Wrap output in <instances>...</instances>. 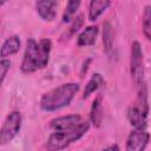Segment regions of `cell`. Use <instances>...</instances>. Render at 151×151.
I'll return each instance as SVG.
<instances>
[{
  "instance_id": "6da1fadb",
  "label": "cell",
  "mask_w": 151,
  "mask_h": 151,
  "mask_svg": "<svg viewBox=\"0 0 151 151\" xmlns=\"http://www.w3.org/2000/svg\"><path fill=\"white\" fill-rule=\"evenodd\" d=\"M51 48L52 42L50 39H41L39 42L29 39L21 61V71L24 73H32L47 66Z\"/></svg>"
},
{
  "instance_id": "7a4b0ae2",
  "label": "cell",
  "mask_w": 151,
  "mask_h": 151,
  "mask_svg": "<svg viewBox=\"0 0 151 151\" xmlns=\"http://www.w3.org/2000/svg\"><path fill=\"white\" fill-rule=\"evenodd\" d=\"M79 91V84L77 83H66L61 84L48 92H46L40 99V107L44 111H57L60 110L72 101L77 92Z\"/></svg>"
},
{
  "instance_id": "3957f363",
  "label": "cell",
  "mask_w": 151,
  "mask_h": 151,
  "mask_svg": "<svg viewBox=\"0 0 151 151\" xmlns=\"http://www.w3.org/2000/svg\"><path fill=\"white\" fill-rule=\"evenodd\" d=\"M90 129L88 122L84 120L80 125L64 131H53L47 142H46V149L48 151H60L65 147H67L70 144L77 142Z\"/></svg>"
},
{
  "instance_id": "277c9868",
  "label": "cell",
  "mask_w": 151,
  "mask_h": 151,
  "mask_svg": "<svg viewBox=\"0 0 151 151\" xmlns=\"http://www.w3.org/2000/svg\"><path fill=\"white\" fill-rule=\"evenodd\" d=\"M130 72L133 79L134 85L138 87L145 85L144 79V59H143V51L142 46L138 41H133L131 46V64H130Z\"/></svg>"
},
{
  "instance_id": "5b68a950",
  "label": "cell",
  "mask_w": 151,
  "mask_h": 151,
  "mask_svg": "<svg viewBox=\"0 0 151 151\" xmlns=\"http://www.w3.org/2000/svg\"><path fill=\"white\" fill-rule=\"evenodd\" d=\"M20 127H21V113L19 111L11 112L6 117V119L4 120V124L1 126V131H0L1 145L9 143L19 133Z\"/></svg>"
},
{
  "instance_id": "8992f818",
  "label": "cell",
  "mask_w": 151,
  "mask_h": 151,
  "mask_svg": "<svg viewBox=\"0 0 151 151\" xmlns=\"http://www.w3.org/2000/svg\"><path fill=\"white\" fill-rule=\"evenodd\" d=\"M150 139L149 132L145 129H134L127 137L125 151H144Z\"/></svg>"
},
{
  "instance_id": "52a82bcc",
  "label": "cell",
  "mask_w": 151,
  "mask_h": 151,
  "mask_svg": "<svg viewBox=\"0 0 151 151\" xmlns=\"http://www.w3.org/2000/svg\"><path fill=\"white\" fill-rule=\"evenodd\" d=\"M147 112H149V106L137 103L129 109L127 119L134 129H145Z\"/></svg>"
},
{
  "instance_id": "ba28073f",
  "label": "cell",
  "mask_w": 151,
  "mask_h": 151,
  "mask_svg": "<svg viewBox=\"0 0 151 151\" xmlns=\"http://www.w3.org/2000/svg\"><path fill=\"white\" fill-rule=\"evenodd\" d=\"M84 122L81 116L79 114H70V116H63L54 118L51 122V129L53 131H64V130H70L73 129L78 125H80Z\"/></svg>"
},
{
  "instance_id": "9c48e42d",
  "label": "cell",
  "mask_w": 151,
  "mask_h": 151,
  "mask_svg": "<svg viewBox=\"0 0 151 151\" xmlns=\"http://www.w3.org/2000/svg\"><path fill=\"white\" fill-rule=\"evenodd\" d=\"M58 2L54 0H41L35 2V8L38 14L45 21H52L57 14Z\"/></svg>"
},
{
  "instance_id": "30bf717a",
  "label": "cell",
  "mask_w": 151,
  "mask_h": 151,
  "mask_svg": "<svg viewBox=\"0 0 151 151\" xmlns=\"http://www.w3.org/2000/svg\"><path fill=\"white\" fill-rule=\"evenodd\" d=\"M20 48V39L18 35H11L8 37L0 50V55L2 57V59H5L6 57H9L12 54H15Z\"/></svg>"
},
{
  "instance_id": "8fae6325",
  "label": "cell",
  "mask_w": 151,
  "mask_h": 151,
  "mask_svg": "<svg viewBox=\"0 0 151 151\" xmlns=\"http://www.w3.org/2000/svg\"><path fill=\"white\" fill-rule=\"evenodd\" d=\"M97 35H98V27L97 26L86 27L78 37V45L79 46H91L96 42Z\"/></svg>"
},
{
  "instance_id": "7c38bea8",
  "label": "cell",
  "mask_w": 151,
  "mask_h": 151,
  "mask_svg": "<svg viewBox=\"0 0 151 151\" xmlns=\"http://www.w3.org/2000/svg\"><path fill=\"white\" fill-rule=\"evenodd\" d=\"M111 5V1L109 0H92L90 2L88 8V19L91 21H94L98 19V17L105 12V9Z\"/></svg>"
},
{
  "instance_id": "4fadbf2b",
  "label": "cell",
  "mask_w": 151,
  "mask_h": 151,
  "mask_svg": "<svg viewBox=\"0 0 151 151\" xmlns=\"http://www.w3.org/2000/svg\"><path fill=\"white\" fill-rule=\"evenodd\" d=\"M103 117H104V111H103V106H101V98L100 97H97L93 100L92 106H91V112H90L91 123L96 127H99L101 125Z\"/></svg>"
},
{
  "instance_id": "5bb4252c",
  "label": "cell",
  "mask_w": 151,
  "mask_h": 151,
  "mask_svg": "<svg viewBox=\"0 0 151 151\" xmlns=\"http://www.w3.org/2000/svg\"><path fill=\"white\" fill-rule=\"evenodd\" d=\"M103 84H104V78H103V76L99 74V73H94V74L91 77V79L87 81L86 86H85L83 98H87L91 93H93L94 91H97Z\"/></svg>"
},
{
  "instance_id": "9a60e30c",
  "label": "cell",
  "mask_w": 151,
  "mask_h": 151,
  "mask_svg": "<svg viewBox=\"0 0 151 151\" xmlns=\"http://www.w3.org/2000/svg\"><path fill=\"white\" fill-rule=\"evenodd\" d=\"M103 42H104L105 51L107 53H110L112 51V47H113V32H112V27H111V24L110 22H105L104 24Z\"/></svg>"
},
{
  "instance_id": "2e32d148",
  "label": "cell",
  "mask_w": 151,
  "mask_h": 151,
  "mask_svg": "<svg viewBox=\"0 0 151 151\" xmlns=\"http://www.w3.org/2000/svg\"><path fill=\"white\" fill-rule=\"evenodd\" d=\"M143 29L144 34L149 40H151V6L147 5L144 8L143 13Z\"/></svg>"
},
{
  "instance_id": "e0dca14e",
  "label": "cell",
  "mask_w": 151,
  "mask_h": 151,
  "mask_svg": "<svg viewBox=\"0 0 151 151\" xmlns=\"http://www.w3.org/2000/svg\"><path fill=\"white\" fill-rule=\"evenodd\" d=\"M79 6H80V1L79 0H71V1H68L67 5H66V8L64 11V14H63V21L64 22L70 21V19L73 17L76 11L79 8Z\"/></svg>"
},
{
  "instance_id": "ac0fdd59",
  "label": "cell",
  "mask_w": 151,
  "mask_h": 151,
  "mask_svg": "<svg viewBox=\"0 0 151 151\" xmlns=\"http://www.w3.org/2000/svg\"><path fill=\"white\" fill-rule=\"evenodd\" d=\"M83 22H84V15H83V14H79L78 17H76V18L73 19V21L71 22L70 27H68V34H70V35L74 34V33L80 28V26L83 25Z\"/></svg>"
},
{
  "instance_id": "d6986e66",
  "label": "cell",
  "mask_w": 151,
  "mask_h": 151,
  "mask_svg": "<svg viewBox=\"0 0 151 151\" xmlns=\"http://www.w3.org/2000/svg\"><path fill=\"white\" fill-rule=\"evenodd\" d=\"M9 67H11V61L7 59H1V61H0V71H1V80L0 81H1V84L4 83Z\"/></svg>"
},
{
  "instance_id": "ffe728a7",
  "label": "cell",
  "mask_w": 151,
  "mask_h": 151,
  "mask_svg": "<svg viewBox=\"0 0 151 151\" xmlns=\"http://www.w3.org/2000/svg\"><path fill=\"white\" fill-rule=\"evenodd\" d=\"M103 151H120V150H119V146H118L117 144H113V145H111V146L104 149Z\"/></svg>"
}]
</instances>
